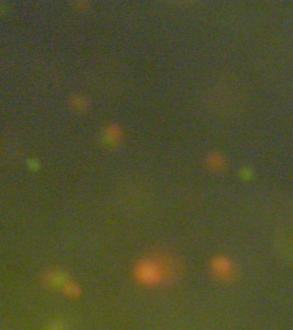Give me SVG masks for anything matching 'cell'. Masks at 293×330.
<instances>
[{
	"instance_id": "6da1fadb",
	"label": "cell",
	"mask_w": 293,
	"mask_h": 330,
	"mask_svg": "<svg viewBox=\"0 0 293 330\" xmlns=\"http://www.w3.org/2000/svg\"><path fill=\"white\" fill-rule=\"evenodd\" d=\"M206 160H207V166L216 172L224 170V168L226 167V158L220 152L215 151V152H210L209 154L207 155Z\"/></svg>"
}]
</instances>
